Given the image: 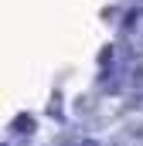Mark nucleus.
<instances>
[{"label": "nucleus", "instance_id": "obj_1", "mask_svg": "<svg viewBox=\"0 0 143 146\" xmlns=\"http://www.w3.org/2000/svg\"><path fill=\"white\" fill-rule=\"evenodd\" d=\"M78 146H99V143H96V139H82Z\"/></svg>", "mask_w": 143, "mask_h": 146}]
</instances>
